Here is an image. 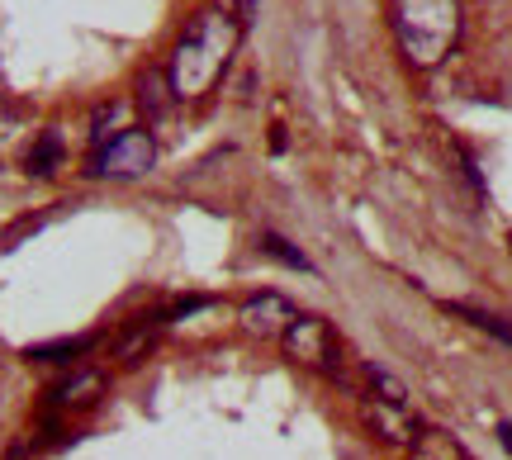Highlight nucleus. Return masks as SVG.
Masks as SVG:
<instances>
[{
	"instance_id": "obj_16",
	"label": "nucleus",
	"mask_w": 512,
	"mask_h": 460,
	"mask_svg": "<svg viewBox=\"0 0 512 460\" xmlns=\"http://www.w3.org/2000/svg\"><path fill=\"white\" fill-rule=\"evenodd\" d=\"M214 10H223V15H233L238 24H247V19L256 15V0H214Z\"/></svg>"
},
{
	"instance_id": "obj_13",
	"label": "nucleus",
	"mask_w": 512,
	"mask_h": 460,
	"mask_svg": "<svg viewBox=\"0 0 512 460\" xmlns=\"http://www.w3.org/2000/svg\"><path fill=\"white\" fill-rule=\"evenodd\" d=\"M361 375H366V385H370V399H384V404H408V389H403L384 366H361Z\"/></svg>"
},
{
	"instance_id": "obj_3",
	"label": "nucleus",
	"mask_w": 512,
	"mask_h": 460,
	"mask_svg": "<svg viewBox=\"0 0 512 460\" xmlns=\"http://www.w3.org/2000/svg\"><path fill=\"white\" fill-rule=\"evenodd\" d=\"M280 347H285V356H290L294 366L313 370V375H342V337L318 313H299L290 328H285Z\"/></svg>"
},
{
	"instance_id": "obj_7",
	"label": "nucleus",
	"mask_w": 512,
	"mask_h": 460,
	"mask_svg": "<svg viewBox=\"0 0 512 460\" xmlns=\"http://www.w3.org/2000/svg\"><path fill=\"white\" fill-rule=\"evenodd\" d=\"M100 394H105V370H76V375H67V380L57 385L53 404L67 408V413H81V408L100 404Z\"/></svg>"
},
{
	"instance_id": "obj_8",
	"label": "nucleus",
	"mask_w": 512,
	"mask_h": 460,
	"mask_svg": "<svg viewBox=\"0 0 512 460\" xmlns=\"http://www.w3.org/2000/svg\"><path fill=\"white\" fill-rule=\"evenodd\" d=\"M408 460H470V451H465L446 427L422 423V432L413 437V446H408Z\"/></svg>"
},
{
	"instance_id": "obj_2",
	"label": "nucleus",
	"mask_w": 512,
	"mask_h": 460,
	"mask_svg": "<svg viewBox=\"0 0 512 460\" xmlns=\"http://www.w3.org/2000/svg\"><path fill=\"white\" fill-rule=\"evenodd\" d=\"M394 38H399L408 67L418 72H437L460 43V0H394Z\"/></svg>"
},
{
	"instance_id": "obj_9",
	"label": "nucleus",
	"mask_w": 512,
	"mask_h": 460,
	"mask_svg": "<svg viewBox=\"0 0 512 460\" xmlns=\"http://www.w3.org/2000/svg\"><path fill=\"white\" fill-rule=\"evenodd\" d=\"M133 124H138V110H133L128 100H114L110 110L95 114V129H91L95 148H105V143H114V138H124V133L133 129Z\"/></svg>"
},
{
	"instance_id": "obj_5",
	"label": "nucleus",
	"mask_w": 512,
	"mask_h": 460,
	"mask_svg": "<svg viewBox=\"0 0 512 460\" xmlns=\"http://www.w3.org/2000/svg\"><path fill=\"white\" fill-rule=\"evenodd\" d=\"M361 423H366V432L375 442L394 446V451H408L413 437L422 432V423L408 413V404H384V399H366L361 404Z\"/></svg>"
},
{
	"instance_id": "obj_17",
	"label": "nucleus",
	"mask_w": 512,
	"mask_h": 460,
	"mask_svg": "<svg viewBox=\"0 0 512 460\" xmlns=\"http://www.w3.org/2000/svg\"><path fill=\"white\" fill-rule=\"evenodd\" d=\"M498 442H503V451L512 456V423H498Z\"/></svg>"
},
{
	"instance_id": "obj_12",
	"label": "nucleus",
	"mask_w": 512,
	"mask_h": 460,
	"mask_svg": "<svg viewBox=\"0 0 512 460\" xmlns=\"http://www.w3.org/2000/svg\"><path fill=\"white\" fill-rule=\"evenodd\" d=\"M451 313L456 318H465L470 328H479L484 337H494V342H503V347H512V328L503 323V318H494V313H484V309H475V304H451Z\"/></svg>"
},
{
	"instance_id": "obj_14",
	"label": "nucleus",
	"mask_w": 512,
	"mask_h": 460,
	"mask_svg": "<svg viewBox=\"0 0 512 460\" xmlns=\"http://www.w3.org/2000/svg\"><path fill=\"white\" fill-rule=\"evenodd\" d=\"M261 252L275 261H285V266H294V271H304V276H313V261L294 247V242H285L280 233H261Z\"/></svg>"
},
{
	"instance_id": "obj_18",
	"label": "nucleus",
	"mask_w": 512,
	"mask_h": 460,
	"mask_svg": "<svg viewBox=\"0 0 512 460\" xmlns=\"http://www.w3.org/2000/svg\"><path fill=\"white\" fill-rule=\"evenodd\" d=\"M5 129H10V124H5V110H0V138H5Z\"/></svg>"
},
{
	"instance_id": "obj_11",
	"label": "nucleus",
	"mask_w": 512,
	"mask_h": 460,
	"mask_svg": "<svg viewBox=\"0 0 512 460\" xmlns=\"http://www.w3.org/2000/svg\"><path fill=\"white\" fill-rule=\"evenodd\" d=\"M57 162H62V138H57V133H38V143L29 148V157H24V171H29V176H53Z\"/></svg>"
},
{
	"instance_id": "obj_10",
	"label": "nucleus",
	"mask_w": 512,
	"mask_h": 460,
	"mask_svg": "<svg viewBox=\"0 0 512 460\" xmlns=\"http://www.w3.org/2000/svg\"><path fill=\"white\" fill-rule=\"evenodd\" d=\"M138 105H143V114L162 119V114L171 110V105H176L171 76H166V72H143V76H138Z\"/></svg>"
},
{
	"instance_id": "obj_19",
	"label": "nucleus",
	"mask_w": 512,
	"mask_h": 460,
	"mask_svg": "<svg viewBox=\"0 0 512 460\" xmlns=\"http://www.w3.org/2000/svg\"><path fill=\"white\" fill-rule=\"evenodd\" d=\"M508 247H512V238H508Z\"/></svg>"
},
{
	"instance_id": "obj_4",
	"label": "nucleus",
	"mask_w": 512,
	"mask_h": 460,
	"mask_svg": "<svg viewBox=\"0 0 512 460\" xmlns=\"http://www.w3.org/2000/svg\"><path fill=\"white\" fill-rule=\"evenodd\" d=\"M157 166V143H152V133L143 129H128L124 138H114V143H105V148H95L91 157V176H100V181H138V176H147Z\"/></svg>"
},
{
	"instance_id": "obj_6",
	"label": "nucleus",
	"mask_w": 512,
	"mask_h": 460,
	"mask_svg": "<svg viewBox=\"0 0 512 460\" xmlns=\"http://www.w3.org/2000/svg\"><path fill=\"white\" fill-rule=\"evenodd\" d=\"M238 318H242V328L252 332V337H261V342H266V337H285V328H290L299 313H294V304L285 295L261 290V295H252L247 304H242Z\"/></svg>"
},
{
	"instance_id": "obj_1",
	"label": "nucleus",
	"mask_w": 512,
	"mask_h": 460,
	"mask_svg": "<svg viewBox=\"0 0 512 460\" xmlns=\"http://www.w3.org/2000/svg\"><path fill=\"white\" fill-rule=\"evenodd\" d=\"M242 48V24L223 10H200L185 24V34L176 38V53L166 62L171 91L176 100H204L223 81V72L233 67V57Z\"/></svg>"
},
{
	"instance_id": "obj_15",
	"label": "nucleus",
	"mask_w": 512,
	"mask_h": 460,
	"mask_svg": "<svg viewBox=\"0 0 512 460\" xmlns=\"http://www.w3.org/2000/svg\"><path fill=\"white\" fill-rule=\"evenodd\" d=\"M147 347H152V323H133V328L119 337V361H138Z\"/></svg>"
}]
</instances>
